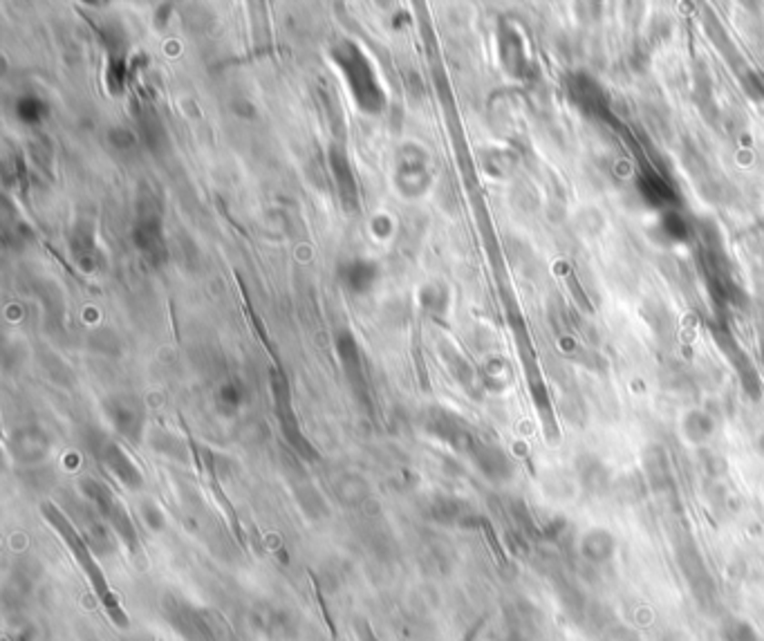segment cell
Here are the masks:
<instances>
[{"label": "cell", "mask_w": 764, "mask_h": 641, "mask_svg": "<svg viewBox=\"0 0 764 641\" xmlns=\"http://www.w3.org/2000/svg\"><path fill=\"white\" fill-rule=\"evenodd\" d=\"M332 55L357 104L370 115L382 113L386 97H383L382 86H379L377 75L372 70V63L368 61L366 55L350 41H343L341 46L334 47Z\"/></svg>", "instance_id": "obj_1"}, {"label": "cell", "mask_w": 764, "mask_h": 641, "mask_svg": "<svg viewBox=\"0 0 764 641\" xmlns=\"http://www.w3.org/2000/svg\"><path fill=\"white\" fill-rule=\"evenodd\" d=\"M567 90L574 104L581 106L586 113L598 115V113H603V108H606L607 101H606V95H603L601 86H598L592 76L583 75V72L569 76Z\"/></svg>", "instance_id": "obj_2"}, {"label": "cell", "mask_w": 764, "mask_h": 641, "mask_svg": "<svg viewBox=\"0 0 764 641\" xmlns=\"http://www.w3.org/2000/svg\"><path fill=\"white\" fill-rule=\"evenodd\" d=\"M341 283L354 294H366L377 285L379 267L368 259H354L341 265L339 270Z\"/></svg>", "instance_id": "obj_3"}, {"label": "cell", "mask_w": 764, "mask_h": 641, "mask_svg": "<svg viewBox=\"0 0 764 641\" xmlns=\"http://www.w3.org/2000/svg\"><path fill=\"white\" fill-rule=\"evenodd\" d=\"M330 167H332L334 179H337L341 200L345 202V207L352 209L359 200L357 178H354L352 167H350L348 158H345V153L339 148V146H332V148H330Z\"/></svg>", "instance_id": "obj_4"}, {"label": "cell", "mask_w": 764, "mask_h": 641, "mask_svg": "<svg viewBox=\"0 0 764 641\" xmlns=\"http://www.w3.org/2000/svg\"><path fill=\"white\" fill-rule=\"evenodd\" d=\"M500 58L509 75L523 76L525 67H527V50H525L523 36L514 27H503L500 32Z\"/></svg>", "instance_id": "obj_5"}, {"label": "cell", "mask_w": 764, "mask_h": 641, "mask_svg": "<svg viewBox=\"0 0 764 641\" xmlns=\"http://www.w3.org/2000/svg\"><path fill=\"white\" fill-rule=\"evenodd\" d=\"M615 552H616V541H615V536L607 532V529H598L596 527V529H590V532L583 534L581 554L586 556V561L601 565V563L612 561Z\"/></svg>", "instance_id": "obj_6"}, {"label": "cell", "mask_w": 764, "mask_h": 641, "mask_svg": "<svg viewBox=\"0 0 764 641\" xmlns=\"http://www.w3.org/2000/svg\"><path fill=\"white\" fill-rule=\"evenodd\" d=\"M715 431V422L708 412L704 411H688L681 420V435L688 444H707Z\"/></svg>", "instance_id": "obj_7"}, {"label": "cell", "mask_w": 764, "mask_h": 641, "mask_svg": "<svg viewBox=\"0 0 764 641\" xmlns=\"http://www.w3.org/2000/svg\"><path fill=\"white\" fill-rule=\"evenodd\" d=\"M135 242H138L139 251L148 259L158 260L164 254V236L159 229L158 218H144L135 229Z\"/></svg>", "instance_id": "obj_8"}, {"label": "cell", "mask_w": 764, "mask_h": 641, "mask_svg": "<svg viewBox=\"0 0 764 641\" xmlns=\"http://www.w3.org/2000/svg\"><path fill=\"white\" fill-rule=\"evenodd\" d=\"M639 191L641 196L650 204H655V207L668 209L670 204H675V191L657 173H646L644 178H641Z\"/></svg>", "instance_id": "obj_9"}, {"label": "cell", "mask_w": 764, "mask_h": 641, "mask_svg": "<svg viewBox=\"0 0 764 641\" xmlns=\"http://www.w3.org/2000/svg\"><path fill=\"white\" fill-rule=\"evenodd\" d=\"M646 471H648V478L655 489H666L670 483H673L668 458H666V453L659 449V446L650 449L648 455H646Z\"/></svg>", "instance_id": "obj_10"}, {"label": "cell", "mask_w": 764, "mask_h": 641, "mask_svg": "<svg viewBox=\"0 0 764 641\" xmlns=\"http://www.w3.org/2000/svg\"><path fill=\"white\" fill-rule=\"evenodd\" d=\"M46 110V101L34 95L21 97L16 104V115L21 117V121H25V124H36V121H41Z\"/></svg>", "instance_id": "obj_11"}, {"label": "cell", "mask_w": 764, "mask_h": 641, "mask_svg": "<svg viewBox=\"0 0 764 641\" xmlns=\"http://www.w3.org/2000/svg\"><path fill=\"white\" fill-rule=\"evenodd\" d=\"M659 227L668 233V238H673L675 242H681L688 238V225H686L684 218H681L677 211H673V209H668V211L664 213Z\"/></svg>", "instance_id": "obj_12"}, {"label": "cell", "mask_w": 764, "mask_h": 641, "mask_svg": "<svg viewBox=\"0 0 764 641\" xmlns=\"http://www.w3.org/2000/svg\"><path fill=\"white\" fill-rule=\"evenodd\" d=\"M724 641H758V635L744 621H728L722 630Z\"/></svg>", "instance_id": "obj_13"}]
</instances>
